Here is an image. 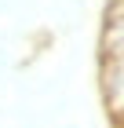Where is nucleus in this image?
Wrapping results in <instances>:
<instances>
[{
	"mask_svg": "<svg viewBox=\"0 0 124 128\" xmlns=\"http://www.w3.org/2000/svg\"><path fill=\"white\" fill-rule=\"evenodd\" d=\"M99 59H121L124 62V0H106V8H102Z\"/></svg>",
	"mask_w": 124,
	"mask_h": 128,
	"instance_id": "nucleus-1",
	"label": "nucleus"
}]
</instances>
